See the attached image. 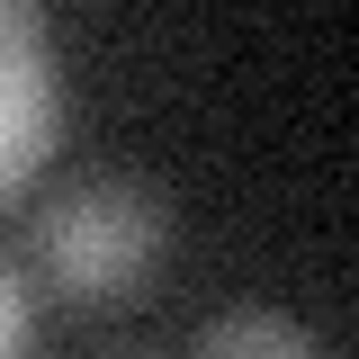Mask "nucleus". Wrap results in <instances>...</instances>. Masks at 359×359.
Wrapping results in <instances>:
<instances>
[{
    "mask_svg": "<svg viewBox=\"0 0 359 359\" xmlns=\"http://www.w3.org/2000/svg\"><path fill=\"white\" fill-rule=\"evenodd\" d=\"M27 252L72 306H135L171 261V198L153 180L90 171L27 216Z\"/></svg>",
    "mask_w": 359,
    "mask_h": 359,
    "instance_id": "f257e3e1",
    "label": "nucleus"
},
{
    "mask_svg": "<svg viewBox=\"0 0 359 359\" xmlns=\"http://www.w3.org/2000/svg\"><path fill=\"white\" fill-rule=\"evenodd\" d=\"M63 135V90H54V36H45L36 0L0 9V189L27 198V180L45 171Z\"/></svg>",
    "mask_w": 359,
    "mask_h": 359,
    "instance_id": "f03ea898",
    "label": "nucleus"
},
{
    "mask_svg": "<svg viewBox=\"0 0 359 359\" xmlns=\"http://www.w3.org/2000/svg\"><path fill=\"white\" fill-rule=\"evenodd\" d=\"M198 359H323V351H314V332L297 323V314L243 306V314H216V323H207Z\"/></svg>",
    "mask_w": 359,
    "mask_h": 359,
    "instance_id": "7ed1b4c3",
    "label": "nucleus"
},
{
    "mask_svg": "<svg viewBox=\"0 0 359 359\" xmlns=\"http://www.w3.org/2000/svg\"><path fill=\"white\" fill-rule=\"evenodd\" d=\"M0 314H9L0 351H9V359H27V351H36V287H27V269H9V278H0Z\"/></svg>",
    "mask_w": 359,
    "mask_h": 359,
    "instance_id": "20e7f679",
    "label": "nucleus"
}]
</instances>
